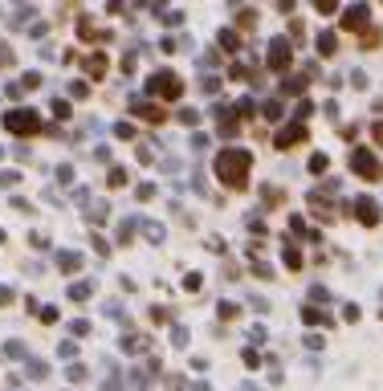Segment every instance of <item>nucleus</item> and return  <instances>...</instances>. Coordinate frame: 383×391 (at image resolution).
<instances>
[{
  "label": "nucleus",
  "instance_id": "7ed1b4c3",
  "mask_svg": "<svg viewBox=\"0 0 383 391\" xmlns=\"http://www.w3.org/2000/svg\"><path fill=\"white\" fill-rule=\"evenodd\" d=\"M359 216H363L367 224H375V220H379V208H375L371 200H359Z\"/></svg>",
  "mask_w": 383,
  "mask_h": 391
},
{
  "label": "nucleus",
  "instance_id": "f03ea898",
  "mask_svg": "<svg viewBox=\"0 0 383 391\" xmlns=\"http://www.w3.org/2000/svg\"><path fill=\"white\" fill-rule=\"evenodd\" d=\"M351 163H355V171H359V175H367V179H375V175H379V167H375V159H371L367 151L351 155Z\"/></svg>",
  "mask_w": 383,
  "mask_h": 391
},
{
  "label": "nucleus",
  "instance_id": "f257e3e1",
  "mask_svg": "<svg viewBox=\"0 0 383 391\" xmlns=\"http://www.w3.org/2000/svg\"><path fill=\"white\" fill-rule=\"evenodd\" d=\"M245 167H249V155H245V151H228V155H220V179H228V183H245Z\"/></svg>",
  "mask_w": 383,
  "mask_h": 391
}]
</instances>
